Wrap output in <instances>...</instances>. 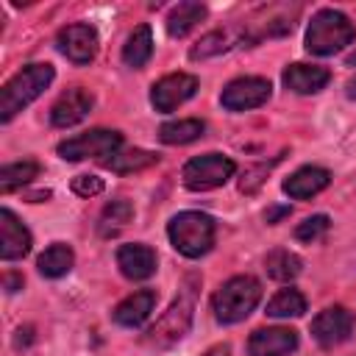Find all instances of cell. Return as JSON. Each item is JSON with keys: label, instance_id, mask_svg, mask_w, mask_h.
<instances>
[{"label": "cell", "instance_id": "24", "mask_svg": "<svg viewBox=\"0 0 356 356\" xmlns=\"http://www.w3.org/2000/svg\"><path fill=\"white\" fill-rule=\"evenodd\" d=\"M156 161H159L156 153L142 150V147H131V150H117L114 156H108L103 161V167H108L111 172H136V170H145Z\"/></svg>", "mask_w": 356, "mask_h": 356}, {"label": "cell", "instance_id": "10", "mask_svg": "<svg viewBox=\"0 0 356 356\" xmlns=\"http://www.w3.org/2000/svg\"><path fill=\"white\" fill-rule=\"evenodd\" d=\"M195 92H197V78L195 75H189V72H172V75H164L161 81L153 83L150 103H153L156 111L167 114V111H175L178 106H184Z\"/></svg>", "mask_w": 356, "mask_h": 356}, {"label": "cell", "instance_id": "37", "mask_svg": "<svg viewBox=\"0 0 356 356\" xmlns=\"http://www.w3.org/2000/svg\"><path fill=\"white\" fill-rule=\"evenodd\" d=\"M345 64H348V67H356V50H353V53L345 58Z\"/></svg>", "mask_w": 356, "mask_h": 356}, {"label": "cell", "instance_id": "20", "mask_svg": "<svg viewBox=\"0 0 356 356\" xmlns=\"http://www.w3.org/2000/svg\"><path fill=\"white\" fill-rule=\"evenodd\" d=\"M72 264H75V253H72L70 245H61V242L50 245V248L36 259V267H39V273H42L44 278H61V275H67V273L72 270Z\"/></svg>", "mask_w": 356, "mask_h": 356}, {"label": "cell", "instance_id": "17", "mask_svg": "<svg viewBox=\"0 0 356 356\" xmlns=\"http://www.w3.org/2000/svg\"><path fill=\"white\" fill-rule=\"evenodd\" d=\"M281 81L286 89H292L298 95H317L331 81V72L325 67H317V64H289L284 70Z\"/></svg>", "mask_w": 356, "mask_h": 356}, {"label": "cell", "instance_id": "30", "mask_svg": "<svg viewBox=\"0 0 356 356\" xmlns=\"http://www.w3.org/2000/svg\"><path fill=\"white\" fill-rule=\"evenodd\" d=\"M103 178H97V175H75L72 178V192L78 195V197H95V195H100L103 192Z\"/></svg>", "mask_w": 356, "mask_h": 356}, {"label": "cell", "instance_id": "4", "mask_svg": "<svg viewBox=\"0 0 356 356\" xmlns=\"http://www.w3.org/2000/svg\"><path fill=\"white\" fill-rule=\"evenodd\" d=\"M167 236L181 256L200 259L214 245V220L203 211H178L167 225Z\"/></svg>", "mask_w": 356, "mask_h": 356}, {"label": "cell", "instance_id": "11", "mask_svg": "<svg viewBox=\"0 0 356 356\" xmlns=\"http://www.w3.org/2000/svg\"><path fill=\"white\" fill-rule=\"evenodd\" d=\"M56 44L58 50L72 61V64H89L95 56H97V47H100V39H97V31L86 22H72L67 28L58 31L56 36Z\"/></svg>", "mask_w": 356, "mask_h": 356}, {"label": "cell", "instance_id": "1", "mask_svg": "<svg viewBox=\"0 0 356 356\" xmlns=\"http://www.w3.org/2000/svg\"><path fill=\"white\" fill-rule=\"evenodd\" d=\"M56 78L53 64H28L22 67L0 92V122H8L17 111H22L28 103H33Z\"/></svg>", "mask_w": 356, "mask_h": 356}, {"label": "cell", "instance_id": "31", "mask_svg": "<svg viewBox=\"0 0 356 356\" xmlns=\"http://www.w3.org/2000/svg\"><path fill=\"white\" fill-rule=\"evenodd\" d=\"M267 170H270V164H261V167H253L250 172H248V178H242V184H239V189L242 192H253L264 178L261 175H267Z\"/></svg>", "mask_w": 356, "mask_h": 356}, {"label": "cell", "instance_id": "14", "mask_svg": "<svg viewBox=\"0 0 356 356\" xmlns=\"http://www.w3.org/2000/svg\"><path fill=\"white\" fill-rule=\"evenodd\" d=\"M31 250V231L17 220L11 209H0V259L14 261Z\"/></svg>", "mask_w": 356, "mask_h": 356}, {"label": "cell", "instance_id": "35", "mask_svg": "<svg viewBox=\"0 0 356 356\" xmlns=\"http://www.w3.org/2000/svg\"><path fill=\"white\" fill-rule=\"evenodd\" d=\"M203 356H231V348H228V345H214V348H209Z\"/></svg>", "mask_w": 356, "mask_h": 356}, {"label": "cell", "instance_id": "27", "mask_svg": "<svg viewBox=\"0 0 356 356\" xmlns=\"http://www.w3.org/2000/svg\"><path fill=\"white\" fill-rule=\"evenodd\" d=\"M306 312V298L298 289H281L267 300V317H300Z\"/></svg>", "mask_w": 356, "mask_h": 356}, {"label": "cell", "instance_id": "9", "mask_svg": "<svg viewBox=\"0 0 356 356\" xmlns=\"http://www.w3.org/2000/svg\"><path fill=\"white\" fill-rule=\"evenodd\" d=\"M353 325H356L353 312H348L345 306H328L312 320V337L317 339L320 348H334L350 339Z\"/></svg>", "mask_w": 356, "mask_h": 356}, {"label": "cell", "instance_id": "12", "mask_svg": "<svg viewBox=\"0 0 356 356\" xmlns=\"http://www.w3.org/2000/svg\"><path fill=\"white\" fill-rule=\"evenodd\" d=\"M92 106H95L92 92L83 89V86H72V89H67V92L53 103V108H50V122H53L56 128H70V125L81 122V120L92 111Z\"/></svg>", "mask_w": 356, "mask_h": 356}, {"label": "cell", "instance_id": "28", "mask_svg": "<svg viewBox=\"0 0 356 356\" xmlns=\"http://www.w3.org/2000/svg\"><path fill=\"white\" fill-rule=\"evenodd\" d=\"M234 44V36L231 31H209L206 36L197 39V44L189 50V58L192 61H200V58H211V56H220L225 50H231Z\"/></svg>", "mask_w": 356, "mask_h": 356}, {"label": "cell", "instance_id": "18", "mask_svg": "<svg viewBox=\"0 0 356 356\" xmlns=\"http://www.w3.org/2000/svg\"><path fill=\"white\" fill-rule=\"evenodd\" d=\"M153 306H156V292L153 289H139V292L128 295L122 303H117L111 317H114V323H120L125 328H136L150 317Z\"/></svg>", "mask_w": 356, "mask_h": 356}, {"label": "cell", "instance_id": "13", "mask_svg": "<svg viewBox=\"0 0 356 356\" xmlns=\"http://www.w3.org/2000/svg\"><path fill=\"white\" fill-rule=\"evenodd\" d=\"M298 348V331L292 328H256L248 339L250 356H289Z\"/></svg>", "mask_w": 356, "mask_h": 356}, {"label": "cell", "instance_id": "22", "mask_svg": "<svg viewBox=\"0 0 356 356\" xmlns=\"http://www.w3.org/2000/svg\"><path fill=\"white\" fill-rule=\"evenodd\" d=\"M206 17V6L203 3H178L170 14H167V33L181 39L186 36L200 19Z\"/></svg>", "mask_w": 356, "mask_h": 356}, {"label": "cell", "instance_id": "15", "mask_svg": "<svg viewBox=\"0 0 356 356\" xmlns=\"http://www.w3.org/2000/svg\"><path fill=\"white\" fill-rule=\"evenodd\" d=\"M117 267L125 278L131 281H145L156 273V250L150 245L134 242V245H120L117 250Z\"/></svg>", "mask_w": 356, "mask_h": 356}, {"label": "cell", "instance_id": "6", "mask_svg": "<svg viewBox=\"0 0 356 356\" xmlns=\"http://www.w3.org/2000/svg\"><path fill=\"white\" fill-rule=\"evenodd\" d=\"M122 147V134L108 128H95L78 136H70L58 145V156L67 161H83V159H103L114 156Z\"/></svg>", "mask_w": 356, "mask_h": 356}, {"label": "cell", "instance_id": "33", "mask_svg": "<svg viewBox=\"0 0 356 356\" xmlns=\"http://www.w3.org/2000/svg\"><path fill=\"white\" fill-rule=\"evenodd\" d=\"M33 342V325H22L17 331V348H28Z\"/></svg>", "mask_w": 356, "mask_h": 356}, {"label": "cell", "instance_id": "7", "mask_svg": "<svg viewBox=\"0 0 356 356\" xmlns=\"http://www.w3.org/2000/svg\"><path fill=\"white\" fill-rule=\"evenodd\" d=\"M192 309H195V303H192L189 295L175 298L172 306L156 320V325L147 328L145 342L156 345V348H170L172 342H178L189 331V325H192Z\"/></svg>", "mask_w": 356, "mask_h": 356}, {"label": "cell", "instance_id": "23", "mask_svg": "<svg viewBox=\"0 0 356 356\" xmlns=\"http://www.w3.org/2000/svg\"><path fill=\"white\" fill-rule=\"evenodd\" d=\"M203 131H206V122L203 120H195V117H189V120H172V122H164L159 128V139L164 145H189V142L200 139Z\"/></svg>", "mask_w": 356, "mask_h": 356}, {"label": "cell", "instance_id": "2", "mask_svg": "<svg viewBox=\"0 0 356 356\" xmlns=\"http://www.w3.org/2000/svg\"><path fill=\"white\" fill-rule=\"evenodd\" d=\"M356 36L353 22L337 8H320L306 28V50L312 56H334Z\"/></svg>", "mask_w": 356, "mask_h": 356}, {"label": "cell", "instance_id": "8", "mask_svg": "<svg viewBox=\"0 0 356 356\" xmlns=\"http://www.w3.org/2000/svg\"><path fill=\"white\" fill-rule=\"evenodd\" d=\"M270 81L267 78H259V75H245V78H234L222 95H220V103L228 108V111H248V108H259L267 103L270 97Z\"/></svg>", "mask_w": 356, "mask_h": 356}, {"label": "cell", "instance_id": "25", "mask_svg": "<svg viewBox=\"0 0 356 356\" xmlns=\"http://www.w3.org/2000/svg\"><path fill=\"white\" fill-rule=\"evenodd\" d=\"M36 175H39V164L33 159H22V161H14V164H6L0 170V192L8 195L14 189L31 184Z\"/></svg>", "mask_w": 356, "mask_h": 356}, {"label": "cell", "instance_id": "32", "mask_svg": "<svg viewBox=\"0 0 356 356\" xmlns=\"http://www.w3.org/2000/svg\"><path fill=\"white\" fill-rule=\"evenodd\" d=\"M289 211H292L289 206H273V209H267V211H264V220H267L270 225H275V222H278L281 217H286Z\"/></svg>", "mask_w": 356, "mask_h": 356}, {"label": "cell", "instance_id": "29", "mask_svg": "<svg viewBox=\"0 0 356 356\" xmlns=\"http://www.w3.org/2000/svg\"><path fill=\"white\" fill-rule=\"evenodd\" d=\"M328 225H331L328 214H314V217H306V220L295 228V236H298L300 242H314V239H320V236L328 231Z\"/></svg>", "mask_w": 356, "mask_h": 356}, {"label": "cell", "instance_id": "21", "mask_svg": "<svg viewBox=\"0 0 356 356\" xmlns=\"http://www.w3.org/2000/svg\"><path fill=\"white\" fill-rule=\"evenodd\" d=\"M264 270H267V275L275 278V281H292V278L300 275L303 261H300L298 253H292V250H286V248H275V250H270V253L264 256Z\"/></svg>", "mask_w": 356, "mask_h": 356}, {"label": "cell", "instance_id": "34", "mask_svg": "<svg viewBox=\"0 0 356 356\" xmlns=\"http://www.w3.org/2000/svg\"><path fill=\"white\" fill-rule=\"evenodd\" d=\"M3 286H6L8 292H17V289L22 286V275H14V273H8V275L3 278Z\"/></svg>", "mask_w": 356, "mask_h": 356}, {"label": "cell", "instance_id": "16", "mask_svg": "<svg viewBox=\"0 0 356 356\" xmlns=\"http://www.w3.org/2000/svg\"><path fill=\"white\" fill-rule=\"evenodd\" d=\"M328 184H331V172H328L325 167L309 164V167L295 170V172L281 184V189H284L289 197H295V200H306V197L320 195Z\"/></svg>", "mask_w": 356, "mask_h": 356}, {"label": "cell", "instance_id": "3", "mask_svg": "<svg viewBox=\"0 0 356 356\" xmlns=\"http://www.w3.org/2000/svg\"><path fill=\"white\" fill-rule=\"evenodd\" d=\"M259 300H261V284H259V278H253V275H234V278H228L214 292L211 309H214L217 323L231 325V323L245 320L256 309Z\"/></svg>", "mask_w": 356, "mask_h": 356}, {"label": "cell", "instance_id": "26", "mask_svg": "<svg viewBox=\"0 0 356 356\" xmlns=\"http://www.w3.org/2000/svg\"><path fill=\"white\" fill-rule=\"evenodd\" d=\"M131 220H134V206H131L125 197H120V200H111V203L103 209L100 222H97V231H100V236H114V234L122 231Z\"/></svg>", "mask_w": 356, "mask_h": 356}, {"label": "cell", "instance_id": "19", "mask_svg": "<svg viewBox=\"0 0 356 356\" xmlns=\"http://www.w3.org/2000/svg\"><path fill=\"white\" fill-rule=\"evenodd\" d=\"M153 56V33H150V25H136L131 31V36L125 39L122 44V61L134 70L145 67Z\"/></svg>", "mask_w": 356, "mask_h": 356}, {"label": "cell", "instance_id": "36", "mask_svg": "<svg viewBox=\"0 0 356 356\" xmlns=\"http://www.w3.org/2000/svg\"><path fill=\"white\" fill-rule=\"evenodd\" d=\"M345 95H348L350 100H356V78H350V81L345 83Z\"/></svg>", "mask_w": 356, "mask_h": 356}, {"label": "cell", "instance_id": "5", "mask_svg": "<svg viewBox=\"0 0 356 356\" xmlns=\"http://www.w3.org/2000/svg\"><path fill=\"white\" fill-rule=\"evenodd\" d=\"M234 172H236V164L228 156H222V153H203V156H195V159H189L184 164L181 178H184L186 189L206 192V189L222 186Z\"/></svg>", "mask_w": 356, "mask_h": 356}]
</instances>
